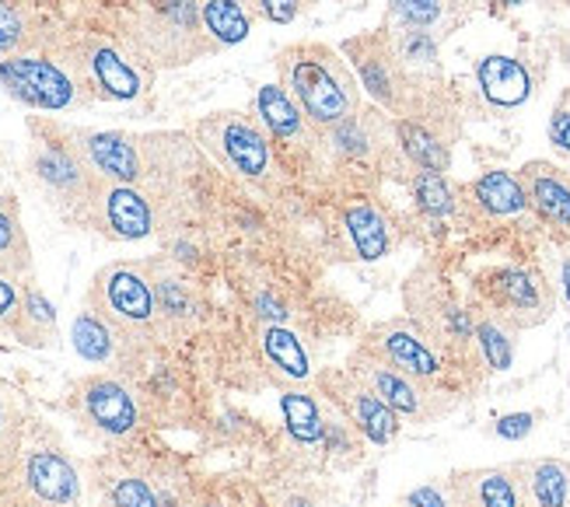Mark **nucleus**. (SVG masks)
Returning a JSON list of instances; mask_svg holds the SVG:
<instances>
[{
  "label": "nucleus",
  "mask_w": 570,
  "mask_h": 507,
  "mask_svg": "<svg viewBox=\"0 0 570 507\" xmlns=\"http://www.w3.org/2000/svg\"><path fill=\"white\" fill-rule=\"evenodd\" d=\"M70 137L102 183L140 186L183 193L189 172H196L200 147L189 134L179 130H91V126H70Z\"/></svg>",
  "instance_id": "nucleus-1"
},
{
  "label": "nucleus",
  "mask_w": 570,
  "mask_h": 507,
  "mask_svg": "<svg viewBox=\"0 0 570 507\" xmlns=\"http://www.w3.org/2000/svg\"><path fill=\"white\" fill-rule=\"evenodd\" d=\"M277 81L322 137L364 109V91L354 67L336 46L326 42L305 39L284 46L277 53Z\"/></svg>",
  "instance_id": "nucleus-2"
},
{
  "label": "nucleus",
  "mask_w": 570,
  "mask_h": 507,
  "mask_svg": "<svg viewBox=\"0 0 570 507\" xmlns=\"http://www.w3.org/2000/svg\"><path fill=\"white\" fill-rule=\"evenodd\" d=\"M29 179L36 189L57 207L67 221L78 224V217L88 211L91 196L102 186V179L91 172L85 155L70 137V123H60L53 116H29Z\"/></svg>",
  "instance_id": "nucleus-3"
},
{
  "label": "nucleus",
  "mask_w": 570,
  "mask_h": 507,
  "mask_svg": "<svg viewBox=\"0 0 570 507\" xmlns=\"http://www.w3.org/2000/svg\"><path fill=\"white\" fill-rule=\"evenodd\" d=\"M122 46L147 70H176L217 53L200 21V0H151L130 14Z\"/></svg>",
  "instance_id": "nucleus-4"
},
{
  "label": "nucleus",
  "mask_w": 570,
  "mask_h": 507,
  "mask_svg": "<svg viewBox=\"0 0 570 507\" xmlns=\"http://www.w3.org/2000/svg\"><path fill=\"white\" fill-rule=\"evenodd\" d=\"M193 140L220 172H228L232 179L256 186V189H277L281 183L277 147L266 137V130L256 123L253 113L220 109V113L196 119Z\"/></svg>",
  "instance_id": "nucleus-5"
},
{
  "label": "nucleus",
  "mask_w": 570,
  "mask_h": 507,
  "mask_svg": "<svg viewBox=\"0 0 570 507\" xmlns=\"http://www.w3.org/2000/svg\"><path fill=\"white\" fill-rule=\"evenodd\" d=\"M85 304L102 312L109 322H116L122 333H130L147 350L155 343H168L165 322L158 312L151 260H119L95 270Z\"/></svg>",
  "instance_id": "nucleus-6"
},
{
  "label": "nucleus",
  "mask_w": 570,
  "mask_h": 507,
  "mask_svg": "<svg viewBox=\"0 0 570 507\" xmlns=\"http://www.w3.org/2000/svg\"><path fill=\"white\" fill-rule=\"evenodd\" d=\"M183 199L186 189L165 193V189L102 183L91 196L88 211L78 217V224L112 242H144L183 221Z\"/></svg>",
  "instance_id": "nucleus-7"
},
{
  "label": "nucleus",
  "mask_w": 570,
  "mask_h": 507,
  "mask_svg": "<svg viewBox=\"0 0 570 507\" xmlns=\"http://www.w3.org/2000/svg\"><path fill=\"white\" fill-rule=\"evenodd\" d=\"M0 88L39 116L73 113L95 101L70 46L60 53H18L0 60Z\"/></svg>",
  "instance_id": "nucleus-8"
},
{
  "label": "nucleus",
  "mask_w": 570,
  "mask_h": 507,
  "mask_svg": "<svg viewBox=\"0 0 570 507\" xmlns=\"http://www.w3.org/2000/svg\"><path fill=\"white\" fill-rule=\"evenodd\" d=\"M403 304H406V319H413L424 329L444 358L476 364V347H473L476 312L459 301L452 284L444 281V273H438L431 263H420L403 284Z\"/></svg>",
  "instance_id": "nucleus-9"
},
{
  "label": "nucleus",
  "mask_w": 570,
  "mask_h": 507,
  "mask_svg": "<svg viewBox=\"0 0 570 507\" xmlns=\"http://www.w3.org/2000/svg\"><path fill=\"white\" fill-rule=\"evenodd\" d=\"M395 150H400L403 168H434L449 172L455 144L462 137V113L444 88L420 91L416 106L392 119Z\"/></svg>",
  "instance_id": "nucleus-10"
},
{
  "label": "nucleus",
  "mask_w": 570,
  "mask_h": 507,
  "mask_svg": "<svg viewBox=\"0 0 570 507\" xmlns=\"http://www.w3.org/2000/svg\"><path fill=\"white\" fill-rule=\"evenodd\" d=\"M70 413L88 438L102 445L130 441L144 423V406L130 378L91 371L70 389Z\"/></svg>",
  "instance_id": "nucleus-11"
},
{
  "label": "nucleus",
  "mask_w": 570,
  "mask_h": 507,
  "mask_svg": "<svg viewBox=\"0 0 570 507\" xmlns=\"http://www.w3.org/2000/svg\"><path fill=\"white\" fill-rule=\"evenodd\" d=\"M340 53L346 57V64L354 67L361 91L375 101L382 113H389L392 119H400L416 106L420 88L410 81V74L403 70L400 57H395V49H392V39H389V32L382 29V25H379V29H371V32H357L351 39H343Z\"/></svg>",
  "instance_id": "nucleus-12"
},
{
  "label": "nucleus",
  "mask_w": 570,
  "mask_h": 507,
  "mask_svg": "<svg viewBox=\"0 0 570 507\" xmlns=\"http://www.w3.org/2000/svg\"><path fill=\"white\" fill-rule=\"evenodd\" d=\"M8 479L11 507H85L81 472L57 445L21 448Z\"/></svg>",
  "instance_id": "nucleus-13"
},
{
  "label": "nucleus",
  "mask_w": 570,
  "mask_h": 507,
  "mask_svg": "<svg viewBox=\"0 0 570 507\" xmlns=\"http://www.w3.org/2000/svg\"><path fill=\"white\" fill-rule=\"evenodd\" d=\"M346 371H351L354 378H361V382L375 392L403 423H420V427L438 423L459 406V399L449 389L416 382V378H410L406 371L379 361L375 353H367V350H357L351 358V364H346Z\"/></svg>",
  "instance_id": "nucleus-14"
},
{
  "label": "nucleus",
  "mask_w": 570,
  "mask_h": 507,
  "mask_svg": "<svg viewBox=\"0 0 570 507\" xmlns=\"http://www.w3.org/2000/svg\"><path fill=\"white\" fill-rule=\"evenodd\" d=\"M73 60H78L85 81L95 95V101H130L144 98L151 88L155 70H147L127 46L109 36H88L70 46Z\"/></svg>",
  "instance_id": "nucleus-15"
},
{
  "label": "nucleus",
  "mask_w": 570,
  "mask_h": 507,
  "mask_svg": "<svg viewBox=\"0 0 570 507\" xmlns=\"http://www.w3.org/2000/svg\"><path fill=\"white\" fill-rule=\"evenodd\" d=\"M483 309L508 319L518 333L550 322L557 312V291L542 266H498L483 276Z\"/></svg>",
  "instance_id": "nucleus-16"
},
{
  "label": "nucleus",
  "mask_w": 570,
  "mask_h": 507,
  "mask_svg": "<svg viewBox=\"0 0 570 507\" xmlns=\"http://www.w3.org/2000/svg\"><path fill=\"white\" fill-rule=\"evenodd\" d=\"M361 350L375 353L379 361L406 371L410 378H416V382H424V386L441 389L444 374H449V358H444L438 343L406 315H395V319L371 325Z\"/></svg>",
  "instance_id": "nucleus-17"
},
{
  "label": "nucleus",
  "mask_w": 570,
  "mask_h": 507,
  "mask_svg": "<svg viewBox=\"0 0 570 507\" xmlns=\"http://www.w3.org/2000/svg\"><path fill=\"white\" fill-rule=\"evenodd\" d=\"M70 347L88 368L106 371V374H122V378H130L147 353L144 343H137L130 333H122L116 322H109L102 312H95L91 304H81V312H73Z\"/></svg>",
  "instance_id": "nucleus-18"
},
{
  "label": "nucleus",
  "mask_w": 570,
  "mask_h": 507,
  "mask_svg": "<svg viewBox=\"0 0 570 507\" xmlns=\"http://www.w3.org/2000/svg\"><path fill=\"white\" fill-rule=\"evenodd\" d=\"M322 147L336 165H389L400 162V150H395V130H392V116L382 113L379 106H364L357 116L340 123L336 130L322 137ZM403 165V162H400Z\"/></svg>",
  "instance_id": "nucleus-19"
},
{
  "label": "nucleus",
  "mask_w": 570,
  "mask_h": 507,
  "mask_svg": "<svg viewBox=\"0 0 570 507\" xmlns=\"http://www.w3.org/2000/svg\"><path fill=\"white\" fill-rule=\"evenodd\" d=\"M539 74L518 53H487L476 64V95L490 113H518L535 98Z\"/></svg>",
  "instance_id": "nucleus-20"
},
{
  "label": "nucleus",
  "mask_w": 570,
  "mask_h": 507,
  "mask_svg": "<svg viewBox=\"0 0 570 507\" xmlns=\"http://www.w3.org/2000/svg\"><path fill=\"white\" fill-rule=\"evenodd\" d=\"M259 343V358L266 364L269 382L284 389H312L318 364H315V350L305 340L302 329L294 325H259L256 333Z\"/></svg>",
  "instance_id": "nucleus-21"
},
{
  "label": "nucleus",
  "mask_w": 570,
  "mask_h": 507,
  "mask_svg": "<svg viewBox=\"0 0 570 507\" xmlns=\"http://www.w3.org/2000/svg\"><path fill=\"white\" fill-rule=\"evenodd\" d=\"M253 116L266 130V137L274 140V147H291L302 150V155H312V150L322 147V134L308 123V116L297 109V101L281 88V81L274 85H259L253 95Z\"/></svg>",
  "instance_id": "nucleus-22"
},
{
  "label": "nucleus",
  "mask_w": 570,
  "mask_h": 507,
  "mask_svg": "<svg viewBox=\"0 0 570 507\" xmlns=\"http://www.w3.org/2000/svg\"><path fill=\"white\" fill-rule=\"evenodd\" d=\"M343 238L357 263H379L400 245V227L385 203L375 196H354L343 207Z\"/></svg>",
  "instance_id": "nucleus-23"
},
{
  "label": "nucleus",
  "mask_w": 570,
  "mask_h": 507,
  "mask_svg": "<svg viewBox=\"0 0 570 507\" xmlns=\"http://www.w3.org/2000/svg\"><path fill=\"white\" fill-rule=\"evenodd\" d=\"M529 193V211L550 227L557 242H570V168L535 158L518 168Z\"/></svg>",
  "instance_id": "nucleus-24"
},
{
  "label": "nucleus",
  "mask_w": 570,
  "mask_h": 507,
  "mask_svg": "<svg viewBox=\"0 0 570 507\" xmlns=\"http://www.w3.org/2000/svg\"><path fill=\"white\" fill-rule=\"evenodd\" d=\"M333 399L340 406V413L354 423L357 435L371 445V448H389L395 438L403 435V420L395 417L389 406L371 392L361 378H354L351 371H343L333 386Z\"/></svg>",
  "instance_id": "nucleus-25"
},
{
  "label": "nucleus",
  "mask_w": 570,
  "mask_h": 507,
  "mask_svg": "<svg viewBox=\"0 0 570 507\" xmlns=\"http://www.w3.org/2000/svg\"><path fill=\"white\" fill-rule=\"evenodd\" d=\"M476 4H483V0H389L382 25H389V29L428 32L438 42H444L473 18Z\"/></svg>",
  "instance_id": "nucleus-26"
},
{
  "label": "nucleus",
  "mask_w": 570,
  "mask_h": 507,
  "mask_svg": "<svg viewBox=\"0 0 570 507\" xmlns=\"http://www.w3.org/2000/svg\"><path fill=\"white\" fill-rule=\"evenodd\" d=\"M151 273H155V294H158V312L165 322V337L183 340L186 333H193L196 322L204 315V301L200 291L189 281V276L168 260H151Z\"/></svg>",
  "instance_id": "nucleus-27"
},
{
  "label": "nucleus",
  "mask_w": 570,
  "mask_h": 507,
  "mask_svg": "<svg viewBox=\"0 0 570 507\" xmlns=\"http://www.w3.org/2000/svg\"><path fill=\"white\" fill-rule=\"evenodd\" d=\"M465 199H469V214L493 221V224L532 214L522 175L511 168H487L483 175H476V179L465 186Z\"/></svg>",
  "instance_id": "nucleus-28"
},
{
  "label": "nucleus",
  "mask_w": 570,
  "mask_h": 507,
  "mask_svg": "<svg viewBox=\"0 0 570 507\" xmlns=\"http://www.w3.org/2000/svg\"><path fill=\"white\" fill-rule=\"evenodd\" d=\"M449 490L455 507H525L511 466L459 469L449 476Z\"/></svg>",
  "instance_id": "nucleus-29"
},
{
  "label": "nucleus",
  "mask_w": 570,
  "mask_h": 507,
  "mask_svg": "<svg viewBox=\"0 0 570 507\" xmlns=\"http://www.w3.org/2000/svg\"><path fill=\"white\" fill-rule=\"evenodd\" d=\"M406 186L413 196V207L438 221V224H459L469 221V199H465V186H459L449 172H434V168H410Z\"/></svg>",
  "instance_id": "nucleus-30"
},
{
  "label": "nucleus",
  "mask_w": 570,
  "mask_h": 507,
  "mask_svg": "<svg viewBox=\"0 0 570 507\" xmlns=\"http://www.w3.org/2000/svg\"><path fill=\"white\" fill-rule=\"evenodd\" d=\"M281 417L284 430L294 448L302 451H330V427L333 417L322 410V402L312 396V389H284L281 392Z\"/></svg>",
  "instance_id": "nucleus-31"
},
{
  "label": "nucleus",
  "mask_w": 570,
  "mask_h": 507,
  "mask_svg": "<svg viewBox=\"0 0 570 507\" xmlns=\"http://www.w3.org/2000/svg\"><path fill=\"white\" fill-rule=\"evenodd\" d=\"M525 507H570V462L567 459H522L511 462Z\"/></svg>",
  "instance_id": "nucleus-32"
},
{
  "label": "nucleus",
  "mask_w": 570,
  "mask_h": 507,
  "mask_svg": "<svg viewBox=\"0 0 570 507\" xmlns=\"http://www.w3.org/2000/svg\"><path fill=\"white\" fill-rule=\"evenodd\" d=\"M11 337L29 350H53L60 343L57 304L36 284V276H24V284H21V312H18Z\"/></svg>",
  "instance_id": "nucleus-33"
},
{
  "label": "nucleus",
  "mask_w": 570,
  "mask_h": 507,
  "mask_svg": "<svg viewBox=\"0 0 570 507\" xmlns=\"http://www.w3.org/2000/svg\"><path fill=\"white\" fill-rule=\"evenodd\" d=\"M473 347H476V364L490 374H501L514 368L518 358V329L490 309H473Z\"/></svg>",
  "instance_id": "nucleus-34"
},
{
  "label": "nucleus",
  "mask_w": 570,
  "mask_h": 507,
  "mask_svg": "<svg viewBox=\"0 0 570 507\" xmlns=\"http://www.w3.org/2000/svg\"><path fill=\"white\" fill-rule=\"evenodd\" d=\"M200 21L220 53V49H232L249 39L256 14L249 0H200Z\"/></svg>",
  "instance_id": "nucleus-35"
},
{
  "label": "nucleus",
  "mask_w": 570,
  "mask_h": 507,
  "mask_svg": "<svg viewBox=\"0 0 570 507\" xmlns=\"http://www.w3.org/2000/svg\"><path fill=\"white\" fill-rule=\"evenodd\" d=\"M39 46H46L42 18L24 0H0V60L36 53Z\"/></svg>",
  "instance_id": "nucleus-36"
},
{
  "label": "nucleus",
  "mask_w": 570,
  "mask_h": 507,
  "mask_svg": "<svg viewBox=\"0 0 570 507\" xmlns=\"http://www.w3.org/2000/svg\"><path fill=\"white\" fill-rule=\"evenodd\" d=\"M0 273L14 281L32 276V242L24 235L21 211L11 196H0Z\"/></svg>",
  "instance_id": "nucleus-37"
},
{
  "label": "nucleus",
  "mask_w": 570,
  "mask_h": 507,
  "mask_svg": "<svg viewBox=\"0 0 570 507\" xmlns=\"http://www.w3.org/2000/svg\"><path fill=\"white\" fill-rule=\"evenodd\" d=\"M24 441V410L21 392H14L8 382H0V476H8L21 455Z\"/></svg>",
  "instance_id": "nucleus-38"
},
{
  "label": "nucleus",
  "mask_w": 570,
  "mask_h": 507,
  "mask_svg": "<svg viewBox=\"0 0 570 507\" xmlns=\"http://www.w3.org/2000/svg\"><path fill=\"white\" fill-rule=\"evenodd\" d=\"M106 500H109V507H165L155 484L140 472H109Z\"/></svg>",
  "instance_id": "nucleus-39"
},
{
  "label": "nucleus",
  "mask_w": 570,
  "mask_h": 507,
  "mask_svg": "<svg viewBox=\"0 0 570 507\" xmlns=\"http://www.w3.org/2000/svg\"><path fill=\"white\" fill-rule=\"evenodd\" d=\"M249 304H253V315L259 319V325H291V319H294L291 301L281 294L277 284H259L253 291Z\"/></svg>",
  "instance_id": "nucleus-40"
},
{
  "label": "nucleus",
  "mask_w": 570,
  "mask_h": 507,
  "mask_svg": "<svg viewBox=\"0 0 570 507\" xmlns=\"http://www.w3.org/2000/svg\"><path fill=\"white\" fill-rule=\"evenodd\" d=\"M322 0H249V8L256 18L269 25H294L297 18H305Z\"/></svg>",
  "instance_id": "nucleus-41"
},
{
  "label": "nucleus",
  "mask_w": 570,
  "mask_h": 507,
  "mask_svg": "<svg viewBox=\"0 0 570 507\" xmlns=\"http://www.w3.org/2000/svg\"><path fill=\"white\" fill-rule=\"evenodd\" d=\"M547 137L557 155L570 162V91H563L560 101L553 106V116L547 123Z\"/></svg>",
  "instance_id": "nucleus-42"
},
{
  "label": "nucleus",
  "mask_w": 570,
  "mask_h": 507,
  "mask_svg": "<svg viewBox=\"0 0 570 507\" xmlns=\"http://www.w3.org/2000/svg\"><path fill=\"white\" fill-rule=\"evenodd\" d=\"M21 284L14 276L0 273V337H11L14 333V322L21 312Z\"/></svg>",
  "instance_id": "nucleus-43"
},
{
  "label": "nucleus",
  "mask_w": 570,
  "mask_h": 507,
  "mask_svg": "<svg viewBox=\"0 0 570 507\" xmlns=\"http://www.w3.org/2000/svg\"><path fill=\"white\" fill-rule=\"evenodd\" d=\"M403 504L406 507H455L452 490H449V479H424V484H416L403 497Z\"/></svg>",
  "instance_id": "nucleus-44"
},
{
  "label": "nucleus",
  "mask_w": 570,
  "mask_h": 507,
  "mask_svg": "<svg viewBox=\"0 0 570 507\" xmlns=\"http://www.w3.org/2000/svg\"><path fill=\"white\" fill-rule=\"evenodd\" d=\"M550 284L557 291V304L563 312H570V242H557V256H553V273Z\"/></svg>",
  "instance_id": "nucleus-45"
},
{
  "label": "nucleus",
  "mask_w": 570,
  "mask_h": 507,
  "mask_svg": "<svg viewBox=\"0 0 570 507\" xmlns=\"http://www.w3.org/2000/svg\"><path fill=\"white\" fill-rule=\"evenodd\" d=\"M535 423H539V413H508L493 423V435L504 438V441H522L532 435Z\"/></svg>",
  "instance_id": "nucleus-46"
},
{
  "label": "nucleus",
  "mask_w": 570,
  "mask_h": 507,
  "mask_svg": "<svg viewBox=\"0 0 570 507\" xmlns=\"http://www.w3.org/2000/svg\"><path fill=\"white\" fill-rule=\"evenodd\" d=\"M281 507H318V500H315L308 490H291V494L281 500Z\"/></svg>",
  "instance_id": "nucleus-47"
},
{
  "label": "nucleus",
  "mask_w": 570,
  "mask_h": 507,
  "mask_svg": "<svg viewBox=\"0 0 570 507\" xmlns=\"http://www.w3.org/2000/svg\"><path fill=\"white\" fill-rule=\"evenodd\" d=\"M490 11H511V8H522V4H532V0H483Z\"/></svg>",
  "instance_id": "nucleus-48"
},
{
  "label": "nucleus",
  "mask_w": 570,
  "mask_h": 507,
  "mask_svg": "<svg viewBox=\"0 0 570 507\" xmlns=\"http://www.w3.org/2000/svg\"><path fill=\"white\" fill-rule=\"evenodd\" d=\"M200 507H225V504H200Z\"/></svg>",
  "instance_id": "nucleus-49"
}]
</instances>
